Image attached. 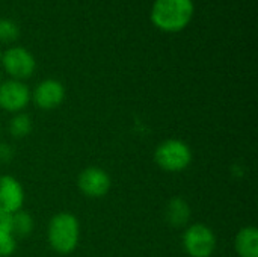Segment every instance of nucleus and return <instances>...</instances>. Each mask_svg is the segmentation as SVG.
<instances>
[{
	"mask_svg": "<svg viewBox=\"0 0 258 257\" xmlns=\"http://www.w3.org/2000/svg\"><path fill=\"white\" fill-rule=\"evenodd\" d=\"M194 15L192 0H154L151 8V21L165 32H178L184 29Z\"/></svg>",
	"mask_w": 258,
	"mask_h": 257,
	"instance_id": "nucleus-1",
	"label": "nucleus"
},
{
	"mask_svg": "<svg viewBox=\"0 0 258 257\" xmlns=\"http://www.w3.org/2000/svg\"><path fill=\"white\" fill-rule=\"evenodd\" d=\"M47 238L50 247L54 251L60 254L73 253L80 238L79 220L70 212H60L54 215L48 223Z\"/></svg>",
	"mask_w": 258,
	"mask_h": 257,
	"instance_id": "nucleus-2",
	"label": "nucleus"
},
{
	"mask_svg": "<svg viewBox=\"0 0 258 257\" xmlns=\"http://www.w3.org/2000/svg\"><path fill=\"white\" fill-rule=\"evenodd\" d=\"M156 164L168 173H180L192 162L190 147L180 139H166L157 145L154 153Z\"/></svg>",
	"mask_w": 258,
	"mask_h": 257,
	"instance_id": "nucleus-3",
	"label": "nucleus"
},
{
	"mask_svg": "<svg viewBox=\"0 0 258 257\" xmlns=\"http://www.w3.org/2000/svg\"><path fill=\"white\" fill-rule=\"evenodd\" d=\"M183 247L190 257H210L216 248V236L206 224H192L183 235Z\"/></svg>",
	"mask_w": 258,
	"mask_h": 257,
	"instance_id": "nucleus-4",
	"label": "nucleus"
},
{
	"mask_svg": "<svg viewBox=\"0 0 258 257\" xmlns=\"http://www.w3.org/2000/svg\"><path fill=\"white\" fill-rule=\"evenodd\" d=\"M6 70V73L15 80L29 79L36 67L33 55L24 47H11L2 55L0 61Z\"/></svg>",
	"mask_w": 258,
	"mask_h": 257,
	"instance_id": "nucleus-5",
	"label": "nucleus"
},
{
	"mask_svg": "<svg viewBox=\"0 0 258 257\" xmlns=\"http://www.w3.org/2000/svg\"><path fill=\"white\" fill-rule=\"evenodd\" d=\"M30 91L21 80L9 79L0 82V108L8 112L18 114L29 105Z\"/></svg>",
	"mask_w": 258,
	"mask_h": 257,
	"instance_id": "nucleus-6",
	"label": "nucleus"
},
{
	"mask_svg": "<svg viewBox=\"0 0 258 257\" xmlns=\"http://www.w3.org/2000/svg\"><path fill=\"white\" fill-rule=\"evenodd\" d=\"M79 189L89 198H101L110 189L109 174L98 167L85 168L77 179Z\"/></svg>",
	"mask_w": 258,
	"mask_h": 257,
	"instance_id": "nucleus-7",
	"label": "nucleus"
},
{
	"mask_svg": "<svg viewBox=\"0 0 258 257\" xmlns=\"http://www.w3.org/2000/svg\"><path fill=\"white\" fill-rule=\"evenodd\" d=\"M32 98L38 108L50 111L57 108L65 100V88L56 79H45L36 85Z\"/></svg>",
	"mask_w": 258,
	"mask_h": 257,
	"instance_id": "nucleus-8",
	"label": "nucleus"
},
{
	"mask_svg": "<svg viewBox=\"0 0 258 257\" xmlns=\"http://www.w3.org/2000/svg\"><path fill=\"white\" fill-rule=\"evenodd\" d=\"M24 191L20 182L12 176H0V212L15 214L21 211Z\"/></svg>",
	"mask_w": 258,
	"mask_h": 257,
	"instance_id": "nucleus-9",
	"label": "nucleus"
},
{
	"mask_svg": "<svg viewBox=\"0 0 258 257\" xmlns=\"http://www.w3.org/2000/svg\"><path fill=\"white\" fill-rule=\"evenodd\" d=\"M236 251L240 257H258V230L249 226L240 229L236 236Z\"/></svg>",
	"mask_w": 258,
	"mask_h": 257,
	"instance_id": "nucleus-10",
	"label": "nucleus"
},
{
	"mask_svg": "<svg viewBox=\"0 0 258 257\" xmlns=\"http://www.w3.org/2000/svg\"><path fill=\"white\" fill-rule=\"evenodd\" d=\"M190 218V208L189 204L180 198V197H175L172 198L168 206H166V220L171 226H175V227H183Z\"/></svg>",
	"mask_w": 258,
	"mask_h": 257,
	"instance_id": "nucleus-11",
	"label": "nucleus"
},
{
	"mask_svg": "<svg viewBox=\"0 0 258 257\" xmlns=\"http://www.w3.org/2000/svg\"><path fill=\"white\" fill-rule=\"evenodd\" d=\"M32 230H33V220L27 212L18 211L12 214V235L15 238H26L32 233Z\"/></svg>",
	"mask_w": 258,
	"mask_h": 257,
	"instance_id": "nucleus-12",
	"label": "nucleus"
},
{
	"mask_svg": "<svg viewBox=\"0 0 258 257\" xmlns=\"http://www.w3.org/2000/svg\"><path fill=\"white\" fill-rule=\"evenodd\" d=\"M32 130V120L27 114H17L9 123V132L14 138H26Z\"/></svg>",
	"mask_w": 258,
	"mask_h": 257,
	"instance_id": "nucleus-13",
	"label": "nucleus"
},
{
	"mask_svg": "<svg viewBox=\"0 0 258 257\" xmlns=\"http://www.w3.org/2000/svg\"><path fill=\"white\" fill-rule=\"evenodd\" d=\"M20 35V29L15 21L9 18H0V42H14Z\"/></svg>",
	"mask_w": 258,
	"mask_h": 257,
	"instance_id": "nucleus-14",
	"label": "nucleus"
},
{
	"mask_svg": "<svg viewBox=\"0 0 258 257\" xmlns=\"http://www.w3.org/2000/svg\"><path fill=\"white\" fill-rule=\"evenodd\" d=\"M17 250V239L15 236L8 232L0 229V257H9L14 254Z\"/></svg>",
	"mask_w": 258,
	"mask_h": 257,
	"instance_id": "nucleus-15",
	"label": "nucleus"
},
{
	"mask_svg": "<svg viewBox=\"0 0 258 257\" xmlns=\"http://www.w3.org/2000/svg\"><path fill=\"white\" fill-rule=\"evenodd\" d=\"M14 156V151L11 148V145L8 144H0V164H8L11 162Z\"/></svg>",
	"mask_w": 258,
	"mask_h": 257,
	"instance_id": "nucleus-16",
	"label": "nucleus"
},
{
	"mask_svg": "<svg viewBox=\"0 0 258 257\" xmlns=\"http://www.w3.org/2000/svg\"><path fill=\"white\" fill-rule=\"evenodd\" d=\"M2 55H3V52L0 50V61H2Z\"/></svg>",
	"mask_w": 258,
	"mask_h": 257,
	"instance_id": "nucleus-17",
	"label": "nucleus"
},
{
	"mask_svg": "<svg viewBox=\"0 0 258 257\" xmlns=\"http://www.w3.org/2000/svg\"><path fill=\"white\" fill-rule=\"evenodd\" d=\"M0 82H2V74H0Z\"/></svg>",
	"mask_w": 258,
	"mask_h": 257,
	"instance_id": "nucleus-18",
	"label": "nucleus"
}]
</instances>
